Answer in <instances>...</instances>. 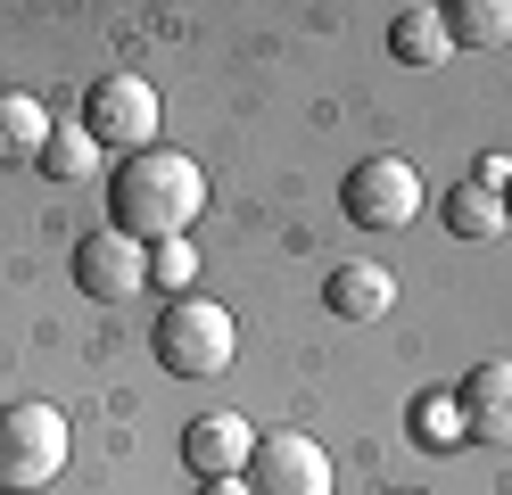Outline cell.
I'll return each instance as SVG.
<instances>
[{
    "label": "cell",
    "mask_w": 512,
    "mask_h": 495,
    "mask_svg": "<svg viewBox=\"0 0 512 495\" xmlns=\"http://www.w3.org/2000/svg\"><path fill=\"white\" fill-rule=\"evenodd\" d=\"M471 182H479V190H504V182H512V157H479Z\"/></svg>",
    "instance_id": "cell-18"
},
{
    "label": "cell",
    "mask_w": 512,
    "mask_h": 495,
    "mask_svg": "<svg viewBox=\"0 0 512 495\" xmlns=\"http://www.w3.org/2000/svg\"><path fill=\"white\" fill-rule=\"evenodd\" d=\"M67 471V413L58 405H9L0 413V495H34Z\"/></svg>",
    "instance_id": "cell-3"
},
{
    "label": "cell",
    "mask_w": 512,
    "mask_h": 495,
    "mask_svg": "<svg viewBox=\"0 0 512 495\" xmlns=\"http://www.w3.org/2000/svg\"><path fill=\"white\" fill-rule=\"evenodd\" d=\"M339 215H347V223H364V231H397V223L422 215V174H413L405 157L372 149V157L347 165V182H339Z\"/></svg>",
    "instance_id": "cell-4"
},
{
    "label": "cell",
    "mask_w": 512,
    "mask_h": 495,
    "mask_svg": "<svg viewBox=\"0 0 512 495\" xmlns=\"http://www.w3.org/2000/svg\"><path fill=\"white\" fill-rule=\"evenodd\" d=\"M248 487L256 495H331V454L306 438V429H273L248 454Z\"/></svg>",
    "instance_id": "cell-7"
},
{
    "label": "cell",
    "mask_w": 512,
    "mask_h": 495,
    "mask_svg": "<svg viewBox=\"0 0 512 495\" xmlns=\"http://www.w3.org/2000/svg\"><path fill=\"white\" fill-rule=\"evenodd\" d=\"M438 223L455 231V240H496V231H504V198L479 190V182H455V190H446V207H438Z\"/></svg>",
    "instance_id": "cell-14"
},
{
    "label": "cell",
    "mask_w": 512,
    "mask_h": 495,
    "mask_svg": "<svg viewBox=\"0 0 512 495\" xmlns=\"http://www.w3.org/2000/svg\"><path fill=\"white\" fill-rule=\"evenodd\" d=\"M149 347H157V363H166L174 380H215V372H232V355H240V322L223 314L215 297L190 289V297H166Z\"/></svg>",
    "instance_id": "cell-2"
},
{
    "label": "cell",
    "mask_w": 512,
    "mask_h": 495,
    "mask_svg": "<svg viewBox=\"0 0 512 495\" xmlns=\"http://www.w3.org/2000/svg\"><path fill=\"white\" fill-rule=\"evenodd\" d=\"M463 429H471V446H512V363H471L463 372Z\"/></svg>",
    "instance_id": "cell-9"
},
{
    "label": "cell",
    "mask_w": 512,
    "mask_h": 495,
    "mask_svg": "<svg viewBox=\"0 0 512 495\" xmlns=\"http://www.w3.org/2000/svg\"><path fill=\"white\" fill-rule=\"evenodd\" d=\"M50 149V108L34 91H0V165H34Z\"/></svg>",
    "instance_id": "cell-11"
},
{
    "label": "cell",
    "mask_w": 512,
    "mask_h": 495,
    "mask_svg": "<svg viewBox=\"0 0 512 495\" xmlns=\"http://www.w3.org/2000/svg\"><path fill=\"white\" fill-rule=\"evenodd\" d=\"M496 198H504V223H512V182H504V190H496Z\"/></svg>",
    "instance_id": "cell-20"
},
{
    "label": "cell",
    "mask_w": 512,
    "mask_h": 495,
    "mask_svg": "<svg viewBox=\"0 0 512 495\" xmlns=\"http://www.w3.org/2000/svg\"><path fill=\"white\" fill-rule=\"evenodd\" d=\"M108 215L124 240H190V223L207 215V174L190 165L182 149H141V157H124L116 165V182H108Z\"/></svg>",
    "instance_id": "cell-1"
},
{
    "label": "cell",
    "mask_w": 512,
    "mask_h": 495,
    "mask_svg": "<svg viewBox=\"0 0 512 495\" xmlns=\"http://www.w3.org/2000/svg\"><path fill=\"white\" fill-rule=\"evenodd\" d=\"M405 429H413V446L422 454H455L471 429H463V396L455 388H422L413 396V413H405Z\"/></svg>",
    "instance_id": "cell-12"
},
{
    "label": "cell",
    "mask_w": 512,
    "mask_h": 495,
    "mask_svg": "<svg viewBox=\"0 0 512 495\" xmlns=\"http://www.w3.org/2000/svg\"><path fill=\"white\" fill-rule=\"evenodd\" d=\"M83 132L100 149H157V91L141 75H108V83H91L83 91Z\"/></svg>",
    "instance_id": "cell-6"
},
{
    "label": "cell",
    "mask_w": 512,
    "mask_h": 495,
    "mask_svg": "<svg viewBox=\"0 0 512 495\" xmlns=\"http://www.w3.org/2000/svg\"><path fill=\"white\" fill-rule=\"evenodd\" d=\"M389 50L405 58V66H438L446 50V9H397V25H389Z\"/></svg>",
    "instance_id": "cell-15"
},
{
    "label": "cell",
    "mask_w": 512,
    "mask_h": 495,
    "mask_svg": "<svg viewBox=\"0 0 512 495\" xmlns=\"http://www.w3.org/2000/svg\"><path fill=\"white\" fill-rule=\"evenodd\" d=\"M199 495H256L248 479H199Z\"/></svg>",
    "instance_id": "cell-19"
},
{
    "label": "cell",
    "mask_w": 512,
    "mask_h": 495,
    "mask_svg": "<svg viewBox=\"0 0 512 495\" xmlns=\"http://www.w3.org/2000/svg\"><path fill=\"white\" fill-rule=\"evenodd\" d=\"M248 454H256L248 413H199V421L182 429V462H190V479H248Z\"/></svg>",
    "instance_id": "cell-8"
},
{
    "label": "cell",
    "mask_w": 512,
    "mask_h": 495,
    "mask_svg": "<svg viewBox=\"0 0 512 495\" xmlns=\"http://www.w3.org/2000/svg\"><path fill=\"white\" fill-rule=\"evenodd\" d=\"M446 42L455 50H504L512 42V0H455L446 9Z\"/></svg>",
    "instance_id": "cell-13"
},
{
    "label": "cell",
    "mask_w": 512,
    "mask_h": 495,
    "mask_svg": "<svg viewBox=\"0 0 512 495\" xmlns=\"http://www.w3.org/2000/svg\"><path fill=\"white\" fill-rule=\"evenodd\" d=\"M67 273H75V289L91 297V306H124L133 289H149V248L124 240L116 223H100V231H83V240H75Z\"/></svg>",
    "instance_id": "cell-5"
},
{
    "label": "cell",
    "mask_w": 512,
    "mask_h": 495,
    "mask_svg": "<svg viewBox=\"0 0 512 495\" xmlns=\"http://www.w3.org/2000/svg\"><path fill=\"white\" fill-rule=\"evenodd\" d=\"M190 281H199V248H190V240H157L149 248V289L190 297Z\"/></svg>",
    "instance_id": "cell-17"
},
{
    "label": "cell",
    "mask_w": 512,
    "mask_h": 495,
    "mask_svg": "<svg viewBox=\"0 0 512 495\" xmlns=\"http://www.w3.org/2000/svg\"><path fill=\"white\" fill-rule=\"evenodd\" d=\"M323 297H331L339 322H380L397 306V273H389V264H339V273L323 281Z\"/></svg>",
    "instance_id": "cell-10"
},
{
    "label": "cell",
    "mask_w": 512,
    "mask_h": 495,
    "mask_svg": "<svg viewBox=\"0 0 512 495\" xmlns=\"http://www.w3.org/2000/svg\"><path fill=\"white\" fill-rule=\"evenodd\" d=\"M397 495H413V487H397Z\"/></svg>",
    "instance_id": "cell-21"
},
{
    "label": "cell",
    "mask_w": 512,
    "mask_h": 495,
    "mask_svg": "<svg viewBox=\"0 0 512 495\" xmlns=\"http://www.w3.org/2000/svg\"><path fill=\"white\" fill-rule=\"evenodd\" d=\"M34 165H42L50 182H83L91 165H100V141L83 132V116H75V124H50V149H42Z\"/></svg>",
    "instance_id": "cell-16"
}]
</instances>
